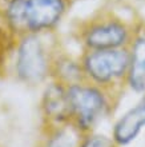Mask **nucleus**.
<instances>
[{
  "mask_svg": "<svg viewBox=\"0 0 145 147\" xmlns=\"http://www.w3.org/2000/svg\"><path fill=\"white\" fill-rule=\"evenodd\" d=\"M71 123L84 135L92 134L101 118L107 112V100L100 90L80 83L67 87Z\"/></svg>",
  "mask_w": 145,
  "mask_h": 147,
  "instance_id": "nucleus-1",
  "label": "nucleus"
},
{
  "mask_svg": "<svg viewBox=\"0 0 145 147\" xmlns=\"http://www.w3.org/2000/svg\"><path fill=\"white\" fill-rule=\"evenodd\" d=\"M130 55L126 51L96 50L84 59V70L97 83H109L128 72Z\"/></svg>",
  "mask_w": 145,
  "mask_h": 147,
  "instance_id": "nucleus-2",
  "label": "nucleus"
},
{
  "mask_svg": "<svg viewBox=\"0 0 145 147\" xmlns=\"http://www.w3.org/2000/svg\"><path fill=\"white\" fill-rule=\"evenodd\" d=\"M16 71L21 80L29 84H36L47 76L48 63L41 42L36 36H28L20 44Z\"/></svg>",
  "mask_w": 145,
  "mask_h": 147,
  "instance_id": "nucleus-3",
  "label": "nucleus"
},
{
  "mask_svg": "<svg viewBox=\"0 0 145 147\" xmlns=\"http://www.w3.org/2000/svg\"><path fill=\"white\" fill-rule=\"evenodd\" d=\"M64 4L61 0H27L25 19L29 30H43L52 27L63 13Z\"/></svg>",
  "mask_w": 145,
  "mask_h": 147,
  "instance_id": "nucleus-4",
  "label": "nucleus"
},
{
  "mask_svg": "<svg viewBox=\"0 0 145 147\" xmlns=\"http://www.w3.org/2000/svg\"><path fill=\"white\" fill-rule=\"evenodd\" d=\"M142 128H145V98L116 122L112 140L116 146H126L137 138Z\"/></svg>",
  "mask_w": 145,
  "mask_h": 147,
  "instance_id": "nucleus-5",
  "label": "nucleus"
},
{
  "mask_svg": "<svg viewBox=\"0 0 145 147\" xmlns=\"http://www.w3.org/2000/svg\"><path fill=\"white\" fill-rule=\"evenodd\" d=\"M43 110L48 120V126L71 123V109L64 86L56 83L45 90L43 96Z\"/></svg>",
  "mask_w": 145,
  "mask_h": 147,
  "instance_id": "nucleus-6",
  "label": "nucleus"
},
{
  "mask_svg": "<svg viewBox=\"0 0 145 147\" xmlns=\"http://www.w3.org/2000/svg\"><path fill=\"white\" fill-rule=\"evenodd\" d=\"M125 39V28L117 23H109L93 28L87 36V44L95 50H112L118 48Z\"/></svg>",
  "mask_w": 145,
  "mask_h": 147,
  "instance_id": "nucleus-7",
  "label": "nucleus"
},
{
  "mask_svg": "<svg viewBox=\"0 0 145 147\" xmlns=\"http://www.w3.org/2000/svg\"><path fill=\"white\" fill-rule=\"evenodd\" d=\"M84 136L72 123L48 126L40 147H80Z\"/></svg>",
  "mask_w": 145,
  "mask_h": 147,
  "instance_id": "nucleus-8",
  "label": "nucleus"
},
{
  "mask_svg": "<svg viewBox=\"0 0 145 147\" xmlns=\"http://www.w3.org/2000/svg\"><path fill=\"white\" fill-rule=\"evenodd\" d=\"M128 80L137 92H145V39H138L130 55Z\"/></svg>",
  "mask_w": 145,
  "mask_h": 147,
  "instance_id": "nucleus-9",
  "label": "nucleus"
},
{
  "mask_svg": "<svg viewBox=\"0 0 145 147\" xmlns=\"http://www.w3.org/2000/svg\"><path fill=\"white\" fill-rule=\"evenodd\" d=\"M25 1L27 0H12L8 5V19L9 23L15 30L23 31L27 27V19H25Z\"/></svg>",
  "mask_w": 145,
  "mask_h": 147,
  "instance_id": "nucleus-10",
  "label": "nucleus"
},
{
  "mask_svg": "<svg viewBox=\"0 0 145 147\" xmlns=\"http://www.w3.org/2000/svg\"><path fill=\"white\" fill-rule=\"evenodd\" d=\"M57 72L63 82H65L68 86L77 84L81 78V70L73 62H68V60L61 62L59 64Z\"/></svg>",
  "mask_w": 145,
  "mask_h": 147,
  "instance_id": "nucleus-11",
  "label": "nucleus"
},
{
  "mask_svg": "<svg viewBox=\"0 0 145 147\" xmlns=\"http://www.w3.org/2000/svg\"><path fill=\"white\" fill-rule=\"evenodd\" d=\"M80 147H116L112 138L100 134H88L84 136Z\"/></svg>",
  "mask_w": 145,
  "mask_h": 147,
  "instance_id": "nucleus-12",
  "label": "nucleus"
}]
</instances>
